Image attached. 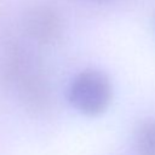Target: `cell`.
Wrapping results in <instances>:
<instances>
[{"label": "cell", "mask_w": 155, "mask_h": 155, "mask_svg": "<svg viewBox=\"0 0 155 155\" xmlns=\"http://www.w3.org/2000/svg\"><path fill=\"white\" fill-rule=\"evenodd\" d=\"M68 96L78 110L87 115H96L108 107L111 98V85L103 73L86 70L75 76Z\"/></svg>", "instance_id": "6da1fadb"}, {"label": "cell", "mask_w": 155, "mask_h": 155, "mask_svg": "<svg viewBox=\"0 0 155 155\" xmlns=\"http://www.w3.org/2000/svg\"><path fill=\"white\" fill-rule=\"evenodd\" d=\"M138 155H155V120L142 125L136 134Z\"/></svg>", "instance_id": "7a4b0ae2"}]
</instances>
